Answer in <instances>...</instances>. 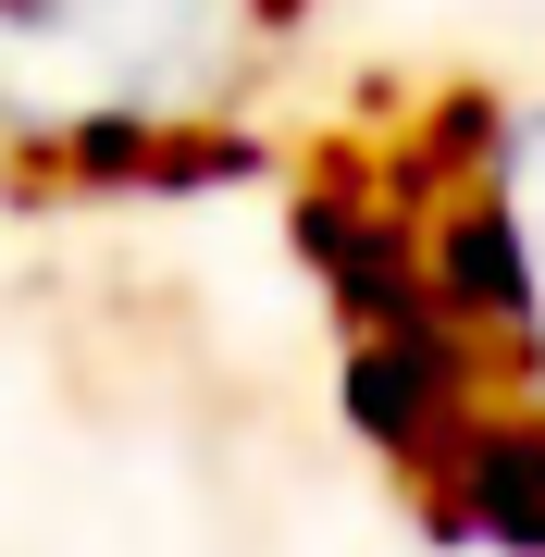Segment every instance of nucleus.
Masks as SVG:
<instances>
[{"mask_svg":"<svg viewBox=\"0 0 545 557\" xmlns=\"http://www.w3.org/2000/svg\"><path fill=\"white\" fill-rule=\"evenodd\" d=\"M471 260L484 273H459V298H484L545 372V100L508 124V149L484 174V236H471Z\"/></svg>","mask_w":545,"mask_h":557,"instance_id":"1","label":"nucleus"}]
</instances>
